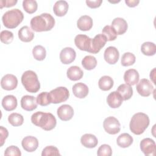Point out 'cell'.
<instances>
[{
  "label": "cell",
  "mask_w": 156,
  "mask_h": 156,
  "mask_svg": "<svg viewBox=\"0 0 156 156\" xmlns=\"http://www.w3.org/2000/svg\"><path fill=\"white\" fill-rule=\"evenodd\" d=\"M30 24L31 29L37 32L49 31L54 27L55 20L51 14L44 13L33 17Z\"/></svg>",
  "instance_id": "obj_1"
},
{
  "label": "cell",
  "mask_w": 156,
  "mask_h": 156,
  "mask_svg": "<svg viewBox=\"0 0 156 156\" xmlns=\"http://www.w3.org/2000/svg\"><path fill=\"white\" fill-rule=\"evenodd\" d=\"M32 122L44 130H52L56 126L57 121L55 116L51 113L37 112L31 116Z\"/></svg>",
  "instance_id": "obj_2"
},
{
  "label": "cell",
  "mask_w": 156,
  "mask_h": 156,
  "mask_svg": "<svg viewBox=\"0 0 156 156\" xmlns=\"http://www.w3.org/2000/svg\"><path fill=\"white\" fill-rule=\"evenodd\" d=\"M149 125V116L141 112H138L133 115L131 118L129 127L131 132L135 135H141Z\"/></svg>",
  "instance_id": "obj_3"
},
{
  "label": "cell",
  "mask_w": 156,
  "mask_h": 156,
  "mask_svg": "<svg viewBox=\"0 0 156 156\" xmlns=\"http://www.w3.org/2000/svg\"><path fill=\"white\" fill-rule=\"evenodd\" d=\"M24 15L23 12L18 9H14L7 11L2 17V23L5 27L9 29L16 27L23 20Z\"/></svg>",
  "instance_id": "obj_4"
},
{
  "label": "cell",
  "mask_w": 156,
  "mask_h": 156,
  "mask_svg": "<svg viewBox=\"0 0 156 156\" xmlns=\"http://www.w3.org/2000/svg\"><path fill=\"white\" fill-rule=\"evenodd\" d=\"M21 83L29 93H37L40 88V83L37 74L32 71H25L21 76Z\"/></svg>",
  "instance_id": "obj_5"
},
{
  "label": "cell",
  "mask_w": 156,
  "mask_h": 156,
  "mask_svg": "<svg viewBox=\"0 0 156 156\" xmlns=\"http://www.w3.org/2000/svg\"><path fill=\"white\" fill-rule=\"evenodd\" d=\"M48 96L51 103L58 104L66 101L69 96V93L66 87H59L52 90L48 93Z\"/></svg>",
  "instance_id": "obj_6"
},
{
  "label": "cell",
  "mask_w": 156,
  "mask_h": 156,
  "mask_svg": "<svg viewBox=\"0 0 156 156\" xmlns=\"http://www.w3.org/2000/svg\"><path fill=\"white\" fill-rule=\"evenodd\" d=\"M103 127L105 132L111 135L118 133L121 129V124L119 121L113 116L106 118L104 121Z\"/></svg>",
  "instance_id": "obj_7"
},
{
  "label": "cell",
  "mask_w": 156,
  "mask_h": 156,
  "mask_svg": "<svg viewBox=\"0 0 156 156\" xmlns=\"http://www.w3.org/2000/svg\"><path fill=\"white\" fill-rule=\"evenodd\" d=\"M107 41L106 37L102 34L96 35L93 38H91L90 49L88 52L93 54L98 53L105 45Z\"/></svg>",
  "instance_id": "obj_8"
},
{
  "label": "cell",
  "mask_w": 156,
  "mask_h": 156,
  "mask_svg": "<svg viewBox=\"0 0 156 156\" xmlns=\"http://www.w3.org/2000/svg\"><path fill=\"white\" fill-rule=\"evenodd\" d=\"M136 88L138 94L143 97L150 96L154 90L153 85L147 79H141L138 83Z\"/></svg>",
  "instance_id": "obj_9"
},
{
  "label": "cell",
  "mask_w": 156,
  "mask_h": 156,
  "mask_svg": "<svg viewBox=\"0 0 156 156\" xmlns=\"http://www.w3.org/2000/svg\"><path fill=\"white\" fill-rule=\"evenodd\" d=\"M155 143L149 138L143 139L140 142V149L145 155L154 156L155 155Z\"/></svg>",
  "instance_id": "obj_10"
},
{
  "label": "cell",
  "mask_w": 156,
  "mask_h": 156,
  "mask_svg": "<svg viewBox=\"0 0 156 156\" xmlns=\"http://www.w3.org/2000/svg\"><path fill=\"white\" fill-rule=\"evenodd\" d=\"M18 85L16 77L11 74H7L2 77L1 80V87L5 90H13L15 89Z\"/></svg>",
  "instance_id": "obj_11"
},
{
  "label": "cell",
  "mask_w": 156,
  "mask_h": 156,
  "mask_svg": "<svg viewBox=\"0 0 156 156\" xmlns=\"http://www.w3.org/2000/svg\"><path fill=\"white\" fill-rule=\"evenodd\" d=\"M91 38L86 35L79 34L74 38V43L77 48L81 51L88 52L90 49Z\"/></svg>",
  "instance_id": "obj_12"
},
{
  "label": "cell",
  "mask_w": 156,
  "mask_h": 156,
  "mask_svg": "<svg viewBox=\"0 0 156 156\" xmlns=\"http://www.w3.org/2000/svg\"><path fill=\"white\" fill-rule=\"evenodd\" d=\"M76 53L74 49L70 47L63 48L60 53V59L62 63L68 65L72 63L76 58Z\"/></svg>",
  "instance_id": "obj_13"
},
{
  "label": "cell",
  "mask_w": 156,
  "mask_h": 156,
  "mask_svg": "<svg viewBox=\"0 0 156 156\" xmlns=\"http://www.w3.org/2000/svg\"><path fill=\"white\" fill-rule=\"evenodd\" d=\"M57 113L61 120L67 121L73 118L74 115V110L71 105L63 104L58 108Z\"/></svg>",
  "instance_id": "obj_14"
},
{
  "label": "cell",
  "mask_w": 156,
  "mask_h": 156,
  "mask_svg": "<svg viewBox=\"0 0 156 156\" xmlns=\"http://www.w3.org/2000/svg\"><path fill=\"white\" fill-rule=\"evenodd\" d=\"M119 57V51L114 46H109L104 51V59L110 65L115 64L118 62Z\"/></svg>",
  "instance_id": "obj_15"
},
{
  "label": "cell",
  "mask_w": 156,
  "mask_h": 156,
  "mask_svg": "<svg viewBox=\"0 0 156 156\" xmlns=\"http://www.w3.org/2000/svg\"><path fill=\"white\" fill-rule=\"evenodd\" d=\"M21 145L26 151L32 152L37 149L38 146V141L37 138L33 136H27L23 139Z\"/></svg>",
  "instance_id": "obj_16"
},
{
  "label": "cell",
  "mask_w": 156,
  "mask_h": 156,
  "mask_svg": "<svg viewBox=\"0 0 156 156\" xmlns=\"http://www.w3.org/2000/svg\"><path fill=\"white\" fill-rule=\"evenodd\" d=\"M37 102L35 98L33 96L25 95L21 99V106L26 111H32L37 107Z\"/></svg>",
  "instance_id": "obj_17"
},
{
  "label": "cell",
  "mask_w": 156,
  "mask_h": 156,
  "mask_svg": "<svg viewBox=\"0 0 156 156\" xmlns=\"http://www.w3.org/2000/svg\"><path fill=\"white\" fill-rule=\"evenodd\" d=\"M116 31L117 35L124 34L127 29V21L122 18H115L112 22L111 26Z\"/></svg>",
  "instance_id": "obj_18"
},
{
  "label": "cell",
  "mask_w": 156,
  "mask_h": 156,
  "mask_svg": "<svg viewBox=\"0 0 156 156\" xmlns=\"http://www.w3.org/2000/svg\"><path fill=\"white\" fill-rule=\"evenodd\" d=\"M122 98L117 91H112L107 98V102L110 107L116 108L119 107L122 103Z\"/></svg>",
  "instance_id": "obj_19"
},
{
  "label": "cell",
  "mask_w": 156,
  "mask_h": 156,
  "mask_svg": "<svg viewBox=\"0 0 156 156\" xmlns=\"http://www.w3.org/2000/svg\"><path fill=\"white\" fill-rule=\"evenodd\" d=\"M139 73L135 69H129L127 70L124 75V80L126 84L134 85L139 80Z\"/></svg>",
  "instance_id": "obj_20"
},
{
  "label": "cell",
  "mask_w": 156,
  "mask_h": 156,
  "mask_svg": "<svg viewBox=\"0 0 156 156\" xmlns=\"http://www.w3.org/2000/svg\"><path fill=\"white\" fill-rule=\"evenodd\" d=\"M73 92L74 95L80 99L85 98L88 94V88L83 83L79 82L74 84L73 87Z\"/></svg>",
  "instance_id": "obj_21"
},
{
  "label": "cell",
  "mask_w": 156,
  "mask_h": 156,
  "mask_svg": "<svg viewBox=\"0 0 156 156\" xmlns=\"http://www.w3.org/2000/svg\"><path fill=\"white\" fill-rule=\"evenodd\" d=\"M93 20L88 15H83L80 16L77 21V27L82 31H87L93 27Z\"/></svg>",
  "instance_id": "obj_22"
},
{
  "label": "cell",
  "mask_w": 156,
  "mask_h": 156,
  "mask_svg": "<svg viewBox=\"0 0 156 156\" xmlns=\"http://www.w3.org/2000/svg\"><path fill=\"white\" fill-rule=\"evenodd\" d=\"M80 142L85 147L93 148L97 146L98 140L95 135L90 133H86L82 136Z\"/></svg>",
  "instance_id": "obj_23"
},
{
  "label": "cell",
  "mask_w": 156,
  "mask_h": 156,
  "mask_svg": "<svg viewBox=\"0 0 156 156\" xmlns=\"http://www.w3.org/2000/svg\"><path fill=\"white\" fill-rule=\"evenodd\" d=\"M69 8L68 4L65 1H58L55 2L53 7V11L57 16H63L66 15Z\"/></svg>",
  "instance_id": "obj_24"
},
{
  "label": "cell",
  "mask_w": 156,
  "mask_h": 156,
  "mask_svg": "<svg viewBox=\"0 0 156 156\" xmlns=\"http://www.w3.org/2000/svg\"><path fill=\"white\" fill-rule=\"evenodd\" d=\"M18 37L22 41L30 42L34 39V33L29 27L25 26L18 30Z\"/></svg>",
  "instance_id": "obj_25"
},
{
  "label": "cell",
  "mask_w": 156,
  "mask_h": 156,
  "mask_svg": "<svg viewBox=\"0 0 156 156\" xmlns=\"http://www.w3.org/2000/svg\"><path fill=\"white\" fill-rule=\"evenodd\" d=\"M17 99L13 95H7L3 98L2 100V105L4 110L7 111H12L17 107Z\"/></svg>",
  "instance_id": "obj_26"
},
{
  "label": "cell",
  "mask_w": 156,
  "mask_h": 156,
  "mask_svg": "<svg viewBox=\"0 0 156 156\" xmlns=\"http://www.w3.org/2000/svg\"><path fill=\"white\" fill-rule=\"evenodd\" d=\"M66 74L69 79L76 81L80 79L83 77V72L80 67L77 66H72L68 69Z\"/></svg>",
  "instance_id": "obj_27"
},
{
  "label": "cell",
  "mask_w": 156,
  "mask_h": 156,
  "mask_svg": "<svg viewBox=\"0 0 156 156\" xmlns=\"http://www.w3.org/2000/svg\"><path fill=\"white\" fill-rule=\"evenodd\" d=\"M116 91L121 95L123 101H127L130 99L133 94V89L130 85L127 84H121L118 88Z\"/></svg>",
  "instance_id": "obj_28"
},
{
  "label": "cell",
  "mask_w": 156,
  "mask_h": 156,
  "mask_svg": "<svg viewBox=\"0 0 156 156\" xmlns=\"http://www.w3.org/2000/svg\"><path fill=\"white\" fill-rule=\"evenodd\" d=\"M117 144L122 148L129 147L133 143V138L127 133H123L118 136L116 140Z\"/></svg>",
  "instance_id": "obj_29"
},
{
  "label": "cell",
  "mask_w": 156,
  "mask_h": 156,
  "mask_svg": "<svg viewBox=\"0 0 156 156\" xmlns=\"http://www.w3.org/2000/svg\"><path fill=\"white\" fill-rule=\"evenodd\" d=\"M98 85L102 91L110 90L113 86V80L110 76H104L99 79Z\"/></svg>",
  "instance_id": "obj_30"
},
{
  "label": "cell",
  "mask_w": 156,
  "mask_h": 156,
  "mask_svg": "<svg viewBox=\"0 0 156 156\" xmlns=\"http://www.w3.org/2000/svg\"><path fill=\"white\" fill-rule=\"evenodd\" d=\"M141 52L145 55H154L156 53V46L152 42H144L141 46Z\"/></svg>",
  "instance_id": "obj_31"
},
{
  "label": "cell",
  "mask_w": 156,
  "mask_h": 156,
  "mask_svg": "<svg viewBox=\"0 0 156 156\" xmlns=\"http://www.w3.org/2000/svg\"><path fill=\"white\" fill-rule=\"evenodd\" d=\"M83 67L87 70L94 69L97 65V60L94 56L87 55L82 60Z\"/></svg>",
  "instance_id": "obj_32"
},
{
  "label": "cell",
  "mask_w": 156,
  "mask_h": 156,
  "mask_svg": "<svg viewBox=\"0 0 156 156\" xmlns=\"http://www.w3.org/2000/svg\"><path fill=\"white\" fill-rule=\"evenodd\" d=\"M32 54L35 60L42 61L46 57V51L43 46L41 45H37L33 48Z\"/></svg>",
  "instance_id": "obj_33"
},
{
  "label": "cell",
  "mask_w": 156,
  "mask_h": 156,
  "mask_svg": "<svg viewBox=\"0 0 156 156\" xmlns=\"http://www.w3.org/2000/svg\"><path fill=\"white\" fill-rule=\"evenodd\" d=\"M8 121L13 126H20L23 124L24 118L20 113H12L9 116Z\"/></svg>",
  "instance_id": "obj_34"
},
{
  "label": "cell",
  "mask_w": 156,
  "mask_h": 156,
  "mask_svg": "<svg viewBox=\"0 0 156 156\" xmlns=\"http://www.w3.org/2000/svg\"><path fill=\"white\" fill-rule=\"evenodd\" d=\"M23 7L27 13L32 14L36 12V10H37L38 5L36 1L24 0L23 2Z\"/></svg>",
  "instance_id": "obj_35"
},
{
  "label": "cell",
  "mask_w": 156,
  "mask_h": 156,
  "mask_svg": "<svg viewBox=\"0 0 156 156\" xmlns=\"http://www.w3.org/2000/svg\"><path fill=\"white\" fill-rule=\"evenodd\" d=\"M102 34L106 37L107 41H113L117 37V34L115 29L111 26L107 25L105 26L102 30Z\"/></svg>",
  "instance_id": "obj_36"
},
{
  "label": "cell",
  "mask_w": 156,
  "mask_h": 156,
  "mask_svg": "<svg viewBox=\"0 0 156 156\" xmlns=\"http://www.w3.org/2000/svg\"><path fill=\"white\" fill-rule=\"evenodd\" d=\"M135 56L131 52L124 53L121 57V65L124 66H128L133 65L135 62Z\"/></svg>",
  "instance_id": "obj_37"
},
{
  "label": "cell",
  "mask_w": 156,
  "mask_h": 156,
  "mask_svg": "<svg viewBox=\"0 0 156 156\" xmlns=\"http://www.w3.org/2000/svg\"><path fill=\"white\" fill-rule=\"evenodd\" d=\"M0 38H1V41L3 43L8 44L12 42L13 40V34L12 32L9 30H4L1 32Z\"/></svg>",
  "instance_id": "obj_38"
},
{
  "label": "cell",
  "mask_w": 156,
  "mask_h": 156,
  "mask_svg": "<svg viewBox=\"0 0 156 156\" xmlns=\"http://www.w3.org/2000/svg\"><path fill=\"white\" fill-rule=\"evenodd\" d=\"M36 100L37 104L41 106H47L51 104L48 92H41L38 94Z\"/></svg>",
  "instance_id": "obj_39"
},
{
  "label": "cell",
  "mask_w": 156,
  "mask_h": 156,
  "mask_svg": "<svg viewBox=\"0 0 156 156\" xmlns=\"http://www.w3.org/2000/svg\"><path fill=\"white\" fill-rule=\"evenodd\" d=\"M112 154L111 147L106 144L101 145L97 152V155L99 156H110Z\"/></svg>",
  "instance_id": "obj_40"
},
{
  "label": "cell",
  "mask_w": 156,
  "mask_h": 156,
  "mask_svg": "<svg viewBox=\"0 0 156 156\" xmlns=\"http://www.w3.org/2000/svg\"><path fill=\"white\" fill-rule=\"evenodd\" d=\"M58 149L53 146H48L43 149L41 155L48 156V155H60Z\"/></svg>",
  "instance_id": "obj_41"
},
{
  "label": "cell",
  "mask_w": 156,
  "mask_h": 156,
  "mask_svg": "<svg viewBox=\"0 0 156 156\" xmlns=\"http://www.w3.org/2000/svg\"><path fill=\"white\" fill-rule=\"evenodd\" d=\"M4 155L5 156H21V153L20 149L16 146H10L8 147L4 152Z\"/></svg>",
  "instance_id": "obj_42"
},
{
  "label": "cell",
  "mask_w": 156,
  "mask_h": 156,
  "mask_svg": "<svg viewBox=\"0 0 156 156\" xmlns=\"http://www.w3.org/2000/svg\"><path fill=\"white\" fill-rule=\"evenodd\" d=\"M0 132H1V144L0 146H2L4 144L5 140L7 138L9 135V132L6 128H4L3 126L0 127Z\"/></svg>",
  "instance_id": "obj_43"
},
{
  "label": "cell",
  "mask_w": 156,
  "mask_h": 156,
  "mask_svg": "<svg viewBox=\"0 0 156 156\" xmlns=\"http://www.w3.org/2000/svg\"><path fill=\"white\" fill-rule=\"evenodd\" d=\"M17 2L16 0H2L0 1V8L2 9L4 7H10L15 5Z\"/></svg>",
  "instance_id": "obj_44"
},
{
  "label": "cell",
  "mask_w": 156,
  "mask_h": 156,
  "mask_svg": "<svg viewBox=\"0 0 156 156\" xmlns=\"http://www.w3.org/2000/svg\"><path fill=\"white\" fill-rule=\"evenodd\" d=\"M102 2V0H94V1L87 0L86 1L87 5L91 9H96L99 7L101 5Z\"/></svg>",
  "instance_id": "obj_45"
},
{
  "label": "cell",
  "mask_w": 156,
  "mask_h": 156,
  "mask_svg": "<svg viewBox=\"0 0 156 156\" xmlns=\"http://www.w3.org/2000/svg\"><path fill=\"white\" fill-rule=\"evenodd\" d=\"M126 4L130 7H134L136 6L139 2V0H125Z\"/></svg>",
  "instance_id": "obj_46"
},
{
  "label": "cell",
  "mask_w": 156,
  "mask_h": 156,
  "mask_svg": "<svg viewBox=\"0 0 156 156\" xmlns=\"http://www.w3.org/2000/svg\"><path fill=\"white\" fill-rule=\"evenodd\" d=\"M155 68H154L152 69V71H151V73H150L151 79L152 80V82H154V84H155V80H154V79H155Z\"/></svg>",
  "instance_id": "obj_47"
},
{
  "label": "cell",
  "mask_w": 156,
  "mask_h": 156,
  "mask_svg": "<svg viewBox=\"0 0 156 156\" xmlns=\"http://www.w3.org/2000/svg\"><path fill=\"white\" fill-rule=\"evenodd\" d=\"M120 1H109V2H111V3H118V2H119Z\"/></svg>",
  "instance_id": "obj_48"
}]
</instances>
